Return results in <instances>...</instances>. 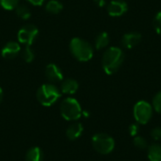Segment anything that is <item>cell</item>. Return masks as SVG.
<instances>
[{"mask_svg": "<svg viewBox=\"0 0 161 161\" xmlns=\"http://www.w3.org/2000/svg\"><path fill=\"white\" fill-rule=\"evenodd\" d=\"M125 61V53L120 47L111 46L108 48L102 57V67L104 72L108 75H114L119 71Z\"/></svg>", "mask_w": 161, "mask_h": 161, "instance_id": "cell-1", "label": "cell"}, {"mask_svg": "<svg viewBox=\"0 0 161 161\" xmlns=\"http://www.w3.org/2000/svg\"><path fill=\"white\" fill-rule=\"evenodd\" d=\"M70 51L78 61L87 62L93 57V48L91 43L81 38H73L70 42Z\"/></svg>", "mask_w": 161, "mask_h": 161, "instance_id": "cell-2", "label": "cell"}, {"mask_svg": "<svg viewBox=\"0 0 161 161\" xmlns=\"http://www.w3.org/2000/svg\"><path fill=\"white\" fill-rule=\"evenodd\" d=\"M59 89L53 83L42 85L37 91V99L43 107H50L55 104L60 97Z\"/></svg>", "mask_w": 161, "mask_h": 161, "instance_id": "cell-3", "label": "cell"}, {"mask_svg": "<svg viewBox=\"0 0 161 161\" xmlns=\"http://www.w3.org/2000/svg\"><path fill=\"white\" fill-rule=\"evenodd\" d=\"M59 110L63 119L70 122L78 120L83 113L79 102L73 97L65 98L59 106Z\"/></svg>", "mask_w": 161, "mask_h": 161, "instance_id": "cell-4", "label": "cell"}, {"mask_svg": "<svg viewBox=\"0 0 161 161\" xmlns=\"http://www.w3.org/2000/svg\"><path fill=\"white\" fill-rule=\"evenodd\" d=\"M94 150L101 155L110 154L115 147V142L111 136L106 133H97L92 140Z\"/></svg>", "mask_w": 161, "mask_h": 161, "instance_id": "cell-5", "label": "cell"}, {"mask_svg": "<svg viewBox=\"0 0 161 161\" xmlns=\"http://www.w3.org/2000/svg\"><path fill=\"white\" fill-rule=\"evenodd\" d=\"M153 112H154L153 106L150 103L143 100L137 102L133 108L134 118L139 125L147 124L151 120L153 116Z\"/></svg>", "mask_w": 161, "mask_h": 161, "instance_id": "cell-6", "label": "cell"}, {"mask_svg": "<svg viewBox=\"0 0 161 161\" xmlns=\"http://www.w3.org/2000/svg\"><path fill=\"white\" fill-rule=\"evenodd\" d=\"M39 34V29L34 25H25L18 32V41L25 46H30L36 40Z\"/></svg>", "mask_w": 161, "mask_h": 161, "instance_id": "cell-7", "label": "cell"}, {"mask_svg": "<svg viewBox=\"0 0 161 161\" xmlns=\"http://www.w3.org/2000/svg\"><path fill=\"white\" fill-rule=\"evenodd\" d=\"M107 10L111 17H121L128 10V5L124 0H112L108 5Z\"/></svg>", "mask_w": 161, "mask_h": 161, "instance_id": "cell-8", "label": "cell"}, {"mask_svg": "<svg viewBox=\"0 0 161 161\" xmlns=\"http://www.w3.org/2000/svg\"><path fill=\"white\" fill-rule=\"evenodd\" d=\"M142 42V34L139 32L125 33L122 38V45L126 49H132L136 47Z\"/></svg>", "mask_w": 161, "mask_h": 161, "instance_id": "cell-9", "label": "cell"}, {"mask_svg": "<svg viewBox=\"0 0 161 161\" xmlns=\"http://www.w3.org/2000/svg\"><path fill=\"white\" fill-rule=\"evenodd\" d=\"M20 52H21L20 43L16 42H8L1 49V55L6 59H11L15 58Z\"/></svg>", "mask_w": 161, "mask_h": 161, "instance_id": "cell-10", "label": "cell"}, {"mask_svg": "<svg viewBox=\"0 0 161 161\" xmlns=\"http://www.w3.org/2000/svg\"><path fill=\"white\" fill-rule=\"evenodd\" d=\"M45 75L51 83L59 82V81H62V79H63L62 71L60 70V68L58 65H56L54 63H50L46 66Z\"/></svg>", "mask_w": 161, "mask_h": 161, "instance_id": "cell-11", "label": "cell"}, {"mask_svg": "<svg viewBox=\"0 0 161 161\" xmlns=\"http://www.w3.org/2000/svg\"><path fill=\"white\" fill-rule=\"evenodd\" d=\"M83 130H84V128H83L82 124L73 123L68 126V128L66 130V137L70 141H75L82 135Z\"/></svg>", "mask_w": 161, "mask_h": 161, "instance_id": "cell-12", "label": "cell"}, {"mask_svg": "<svg viewBox=\"0 0 161 161\" xmlns=\"http://www.w3.org/2000/svg\"><path fill=\"white\" fill-rule=\"evenodd\" d=\"M78 87L79 85L76 80L73 78H68L61 82L60 91L62 93H65V94H74L77 92Z\"/></svg>", "mask_w": 161, "mask_h": 161, "instance_id": "cell-13", "label": "cell"}, {"mask_svg": "<svg viewBox=\"0 0 161 161\" xmlns=\"http://www.w3.org/2000/svg\"><path fill=\"white\" fill-rule=\"evenodd\" d=\"M25 161H42L43 153L40 147H32L25 154Z\"/></svg>", "mask_w": 161, "mask_h": 161, "instance_id": "cell-14", "label": "cell"}, {"mask_svg": "<svg viewBox=\"0 0 161 161\" xmlns=\"http://www.w3.org/2000/svg\"><path fill=\"white\" fill-rule=\"evenodd\" d=\"M110 42V38L108 32H101L97 35L96 39H95V48L97 50H101L104 49L106 47H108V45L109 44Z\"/></svg>", "mask_w": 161, "mask_h": 161, "instance_id": "cell-15", "label": "cell"}, {"mask_svg": "<svg viewBox=\"0 0 161 161\" xmlns=\"http://www.w3.org/2000/svg\"><path fill=\"white\" fill-rule=\"evenodd\" d=\"M148 158L150 161H161V145L153 144L148 147Z\"/></svg>", "mask_w": 161, "mask_h": 161, "instance_id": "cell-16", "label": "cell"}, {"mask_svg": "<svg viewBox=\"0 0 161 161\" xmlns=\"http://www.w3.org/2000/svg\"><path fill=\"white\" fill-rule=\"evenodd\" d=\"M63 8V5L58 0H50L45 5V10L50 14H58Z\"/></svg>", "mask_w": 161, "mask_h": 161, "instance_id": "cell-17", "label": "cell"}, {"mask_svg": "<svg viewBox=\"0 0 161 161\" xmlns=\"http://www.w3.org/2000/svg\"><path fill=\"white\" fill-rule=\"evenodd\" d=\"M17 16L22 20H28L31 16V11L29 8L25 5H18L15 8Z\"/></svg>", "mask_w": 161, "mask_h": 161, "instance_id": "cell-18", "label": "cell"}, {"mask_svg": "<svg viewBox=\"0 0 161 161\" xmlns=\"http://www.w3.org/2000/svg\"><path fill=\"white\" fill-rule=\"evenodd\" d=\"M21 55H22L23 59H24L25 62H27V63L32 62L33 59H34V58H35L34 52H33V50L30 48V46H25V47L24 48V50L22 51V54H21Z\"/></svg>", "mask_w": 161, "mask_h": 161, "instance_id": "cell-19", "label": "cell"}, {"mask_svg": "<svg viewBox=\"0 0 161 161\" xmlns=\"http://www.w3.org/2000/svg\"><path fill=\"white\" fill-rule=\"evenodd\" d=\"M19 5V0H0V6L6 10H12Z\"/></svg>", "mask_w": 161, "mask_h": 161, "instance_id": "cell-20", "label": "cell"}, {"mask_svg": "<svg viewBox=\"0 0 161 161\" xmlns=\"http://www.w3.org/2000/svg\"><path fill=\"white\" fill-rule=\"evenodd\" d=\"M134 145L139 148V149H142V150H144L148 147V142L147 141L142 137V136H136L135 139H134Z\"/></svg>", "mask_w": 161, "mask_h": 161, "instance_id": "cell-21", "label": "cell"}, {"mask_svg": "<svg viewBox=\"0 0 161 161\" xmlns=\"http://www.w3.org/2000/svg\"><path fill=\"white\" fill-rule=\"evenodd\" d=\"M152 106L158 113L161 114V91L155 95V97L153 99V105Z\"/></svg>", "mask_w": 161, "mask_h": 161, "instance_id": "cell-22", "label": "cell"}, {"mask_svg": "<svg viewBox=\"0 0 161 161\" xmlns=\"http://www.w3.org/2000/svg\"><path fill=\"white\" fill-rule=\"evenodd\" d=\"M154 27H155L156 32L161 36V10L157 13L154 19Z\"/></svg>", "mask_w": 161, "mask_h": 161, "instance_id": "cell-23", "label": "cell"}, {"mask_svg": "<svg viewBox=\"0 0 161 161\" xmlns=\"http://www.w3.org/2000/svg\"><path fill=\"white\" fill-rule=\"evenodd\" d=\"M151 137L155 141H160L161 140V126L155 127L151 131Z\"/></svg>", "mask_w": 161, "mask_h": 161, "instance_id": "cell-24", "label": "cell"}, {"mask_svg": "<svg viewBox=\"0 0 161 161\" xmlns=\"http://www.w3.org/2000/svg\"><path fill=\"white\" fill-rule=\"evenodd\" d=\"M139 130H140V125H139L138 123H137V124H133V125H131L129 126V134H130L131 136L136 137V136L138 135Z\"/></svg>", "mask_w": 161, "mask_h": 161, "instance_id": "cell-25", "label": "cell"}, {"mask_svg": "<svg viewBox=\"0 0 161 161\" xmlns=\"http://www.w3.org/2000/svg\"><path fill=\"white\" fill-rule=\"evenodd\" d=\"M33 6H42L44 3V0H26Z\"/></svg>", "mask_w": 161, "mask_h": 161, "instance_id": "cell-26", "label": "cell"}, {"mask_svg": "<svg viewBox=\"0 0 161 161\" xmlns=\"http://www.w3.org/2000/svg\"><path fill=\"white\" fill-rule=\"evenodd\" d=\"M93 1H94V3H95L98 7H100V8L105 7L106 4H107V0H93Z\"/></svg>", "mask_w": 161, "mask_h": 161, "instance_id": "cell-27", "label": "cell"}, {"mask_svg": "<svg viewBox=\"0 0 161 161\" xmlns=\"http://www.w3.org/2000/svg\"><path fill=\"white\" fill-rule=\"evenodd\" d=\"M2 100H3V90H2V88L0 87V104H1V102H2Z\"/></svg>", "mask_w": 161, "mask_h": 161, "instance_id": "cell-28", "label": "cell"}]
</instances>
